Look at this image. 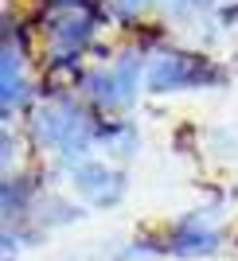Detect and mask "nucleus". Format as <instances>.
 I'll return each mask as SVG.
<instances>
[{
	"instance_id": "f257e3e1",
	"label": "nucleus",
	"mask_w": 238,
	"mask_h": 261,
	"mask_svg": "<svg viewBox=\"0 0 238 261\" xmlns=\"http://www.w3.org/2000/svg\"><path fill=\"white\" fill-rule=\"evenodd\" d=\"M35 137H39V144L55 148V152L78 156V152H86L94 129H90V117L75 101H51L35 117Z\"/></svg>"
},
{
	"instance_id": "f03ea898",
	"label": "nucleus",
	"mask_w": 238,
	"mask_h": 261,
	"mask_svg": "<svg viewBox=\"0 0 238 261\" xmlns=\"http://www.w3.org/2000/svg\"><path fill=\"white\" fill-rule=\"evenodd\" d=\"M149 90H187V86H207L219 82V70L199 55L187 51H160L152 59L149 74H145Z\"/></svg>"
},
{
	"instance_id": "7ed1b4c3",
	"label": "nucleus",
	"mask_w": 238,
	"mask_h": 261,
	"mask_svg": "<svg viewBox=\"0 0 238 261\" xmlns=\"http://www.w3.org/2000/svg\"><path fill=\"white\" fill-rule=\"evenodd\" d=\"M137 63L133 59H121V63H109L106 70L90 74V98L102 109H125L137 98Z\"/></svg>"
},
{
	"instance_id": "20e7f679",
	"label": "nucleus",
	"mask_w": 238,
	"mask_h": 261,
	"mask_svg": "<svg viewBox=\"0 0 238 261\" xmlns=\"http://www.w3.org/2000/svg\"><path fill=\"white\" fill-rule=\"evenodd\" d=\"M94 35V23L90 16H59V20L47 28V43H51V59L63 63V59H78L82 47L90 43Z\"/></svg>"
},
{
	"instance_id": "39448f33",
	"label": "nucleus",
	"mask_w": 238,
	"mask_h": 261,
	"mask_svg": "<svg viewBox=\"0 0 238 261\" xmlns=\"http://www.w3.org/2000/svg\"><path fill=\"white\" fill-rule=\"evenodd\" d=\"M75 187L98 207H109V203H117L125 195V179L117 172H109L106 164H82L75 172Z\"/></svg>"
},
{
	"instance_id": "423d86ee",
	"label": "nucleus",
	"mask_w": 238,
	"mask_h": 261,
	"mask_svg": "<svg viewBox=\"0 0 238 261\" xmlns=\"http://www.w3.org/2000/svg\"><path fill=\"white\" fill-rule=\"evenodd\" d=\"M168 250L180 253V257H207V253L219 250V234L207 230V226H199V222H184V226L172 230Z\"/></svg>"
},
{
	"instance_id": "0eeeda50",
	"label": "nucleus",
	"mask_w": 238,
	"mask_h": 261,
	"mask_svg": "<svg viewBox=\"0 0 238 261\" xmlns=\"http://www.w3.org/2000/svg\"><path fill=\"white\" fill-rule=\"evenodd\" d=\"M0 82H4V113L16 109L28 98V74H23V55L20 47L4 43V66H0Z\"/></svg>"
},
{
	"instance_id": "6e6552de",
	"label": "nucleus",
	"mask_w": 238,
	"mask_h": 261,
	"mask_svg": "<svg viewBox=\"0 0 238 261\" xmlns=\"http://www.w3.org/2000/svg\"><path fill=\"white\" fill-rule=\"evenodd\" d=\"M109 4H113V12H117V16H125V20H129V16L145 12V8L152 4V0H109Z\"/></svg>"
},
{
	"instance_id": "1a4fd4ad",
	"label": "nucleus",
	"mask_w": 238,
	"mask_h": 261,
	"mask_svg": "<svg viewBox=\"0 0 238 261\" xmlns=\"http://www.w3.org/2000/svg\"><path fill=\"white\" fill-rule=\"evenodd\" d=\"M47 4H59V8H75V4H82V0H47Z\"/></svg>"
},
{
	"instance_id": "9d476101",
	"label": "nucleus",
	"mask_w": 238,
	"mask_h": 261,
	"mask_svg": "<svg viewBox=\"0 0 238 261\" xmlns=\"http://www.w3.org/2000/svg\"><path fill=\"white\" fill-rule=\"evenodd\" d=\"M187 4H215V0H187Z\"/></svg>"
}]
</instances>
